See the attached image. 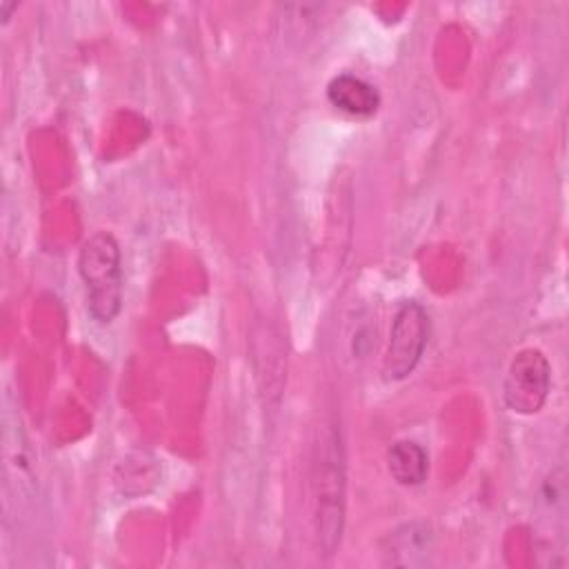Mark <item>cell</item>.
Masks as SVG:
<instances>
[{
  "label": "cell",
  "mask_w": 569,
  "mask_h": 569,
  "mask_svg": "<svg viewBox=\"0 0 569 569\" xmlns=\"http://www.w3.org/2000/svg\"><path fill=\"white\" fill-rule=\"evenodd\" d=\"M78 273L87 287L89 313L109 325L122 307V258L120 244L109 231H96L84 240L78 256Z\"/></svg>",
  "instance_id": "6da1fadb"
},
{
  "label": "cell",
  "mask_w": 569,
  "mask_h": 569,
  "mask_svg": "<svg viewBox=\"0 0 569 569\" xmlns=\"http://www.w3.org/2000/svg\"><path fill=\"white\" fill-rule=\"evenodd\" d=\"M316 502H318V536L327 553H333L340 542L342 513H345V467L342 447L333 429L327 431L320 445V458L313 476Z\"/></svg>",
  "instance_id": "7a4b0ae2"
},
{
  "label": "cell",
  "mask_w": 569,
  "mask_h": 569,
  "mask_svg": "<svg viewBox=\"0 0 569 569\" xmlns=\"http://www.w3.org/2000/svg\"><path fill=\"white\" fill-rule=\"evenodd\" d=\"M427 342H429V316L425 307L416 300L402 302L391 320L389 342L382 358L385 378L387 380L407 378L420 362Z\"/></svg>",
  "instance_id": "3957f363"
},
{
  "label": "cell",
  "mask_w": 569,
  "mask_h": 569,
  "mask_svg": "<svg viewBox=\"0 0 569 569\" xmlns=\"http://www.w3.org/2000/svg\"><path fill=\"white\" fill-rule=\"evenodd\" d=\"M551 385V365L540 349H522L513 356L502 398L505 405L516 413H536L542 409Z\"/></svg>",
  "instance_id": "277c9868"
},
{
  "label": "cell",
  "mask_w": 569,
  "mask_h": 569,
  "mask_svg": "<svg viewBox=\"0 0 569 569\" xmlns=\"http://www.w3.org/2000/svg\"><path fill=\"white\" fill-rule=\"evenodd\" d=\"M327 100L331 107L353 118H369L380 107L378 89L353 73L336 76L327 84Z\"/></svg>",
  "instance_id": "5b68a950"
},
{
  "label": "cell",
  "mask_w": 569,
  "mask_h": 569,
  "mask_svg": "<svg viewBox=\"0 0 569 569\" xmlns=\"http://www.w3.org/2000/svg\"><path fill=\"white\" fill-rule=\"evenodd\" d=\"M387 469L402 487H418L427 480L429 456L413 440H398L387 451Z\"/></svg>",
  "instance_id": "8992f818"
},
{
  "label": "cell",
  "mask_w": 569,
  "mask_h": 569,
  "mask_svg": "<svg viewBox=\"0 0 569 569\" xmlns=\"http://www.w3.org/2000/svg\"><path fill=\"white\" fill-rule=\"evenodd\" d=\"M16 7H18V4H16V2H11V4H7V2H2V4H0V11H2V16H0V18H2V22H4V20H7V18H9V11H13V9H16Z\"/></svg>",
  "instance_id": "52a82bcc"
}]
</instances>
